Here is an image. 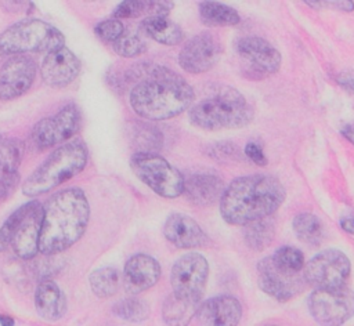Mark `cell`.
<instances>
[{"label": "cell", "mask_w": 354, "mask_h": 326, "mask_svg": "<svg viewBox=\"0 0 354 326\" xmlns=\"http://www.w3.org/2000/svg\"><path fill=\"white\" fill-rule=\"evenodd\" d=\"M133 83L129 94L136 115L148 120H167L192 106L195 93L177 72L156 64H137L124 72L123 84Z\"/></svg>", "instance_id": "1"}, {"label": "cell", "mask_w": 354, "mask_h": 326, "mask_svg": "<svg viewBox=\"0 0 354 326\" xmlns=\"http://www.w3.org/2000/svg\"><path fill=\"white\" fill-rule=\"evenodd\" d=\"M90 204L80 188H66L51 195L43 204L39 251L54 256L75 245L86 232Z\"/></svg>", "instance_id": "2"}, {"label": "cell", "mask_w": 354, "mask_h": 326, "mask_svg": "<svg viewBox=\"0 0 354 326\" xmlns=\"http://www.w3.org/2000/svg\"><path fill=\"white\" fill-rule=\"evenodd\" d=\"M285 196L283 185L274 175H242L225 186L220 199V214L227 224L248 225L274 214Z\"/></svg>", "instance_id": "3"}, {"label": "cell", "mask_w": 354, "mask_h": 326, "mask_svg": "<svg viewBox=\"0 0 354 326\" xmlns=\"http://www.w3.org/2000/svg\"><path fill=\"white\" fill-rule=\"evenodd\" d=\"M189 122L202 130L239 128L253 119V108L234 87L216 86L188 111Z\"/></svg>", "instance_id": "4"}, {"label": "cell", "mask_w": 354, "mask_h": 326, "mask_svg": "<svg viewBox=\"0 0 354 326\" xmlns=\"http://www.w3.org/2000/svg\"><path fill=\"white\" fill-rule=\"evenodd\" d=\"M88 149L84 141L73 138L55 148L22 182L25 196H37L55 189L86 167Z\"/></svg>", "instance_id": "5"}, {"label": "cell", "mask_w": 354, "mask_h": 326, "mask_svg": "<svg viewBox=\"0 0 354 326\" xmlns=\"http://www.w3.org/2000/svg\"><path fill=\"white\" fill-rule=\"evenodd\" d=\"M65 46V37L55 26L36 18H26L0 33V51L18 55L26 52H51Z\"/></svg>", "instance_id": "6"}, {"label": "cell", "mask_w": 354, "mask_h": 326, "mask_svg": "<svg viewBox=\"0 0 354 326\" xmlns=\"http://www.w3.org/2000/svg\"><path fill=\"white\" fill-rule=\"evenodd\" d=\"M134 175L162 198L173 199L184 193V175L158 153L134 152L130 157Z\"/></svg>", "instance_id": "7"}, {"label": "cell", "mask_w": 354, "mask_h": 326, "mask_svg": "<svg viewBox=\"0 0 354 326\" xmlns=\"http://www.w3.org/2000/svg\"><path fill=\"white\" fill-rule=\"evenodd\" d=\"M209 276L207 260L195 251L181 256L171 267V293L185 301L199 304Z\"/></svg>", "instance_id": "8"}, {"label": "cell", "mask_w": 354, "mask_h": 326, "mask_svg": "<svg viewBox=\"0 0 354 326\" xmlns=\"http://www.w3.org/2000/svg\"><path fill=\"white\" fill-rule=\"evenodd\" d=\"M313 318L324 326H342L354 316V290L347 286L315 289L308 297Z\"/></svg>", "instance_id": "9"}, {"label": "cell", "mask_w": 354, "mask_h": 326, "mask_svg": "<svg viewBox=\"0 0 354 326\" xmlns=\"http://www.w3.org/2000/svg\"><path fill=\"white\" fill-rule=\"evenodd\" d=\"M351 264L337 249H326L315 254L303 269V276L315 289H336L346 286Z\"/></svg>", "instance_id": "10"}, {"label": "cell", "mask_w": 354, "mask_h": 326, "mask_svg": "<svg viewBox=\"0 0 354 326\" xmlns=\"http://www.w3.org/2000/svg\"><path fill=\"white\" fill-rule=\"evenodd\" d=\"M80 126V109L75 104H68L55 115L39 120L32 127L30 138L39 149H47L72 138Z\"/></svg>", "instance_id": "11"}, {"label": "cell", "mask_w": 354, "mask_h": 326, "mask_svg": "<svg viewBox=\"0 0 354 326\" xmlns=\"http://www.w3.org/2000/svg\"><path fill=\"white\" fill-rule=\"evenodd\" d=\"M223 52L218 37L209 30L191 37L178 54L180 66L188 73H203L212 69Z\"/></svg>", "instance_id": "12"}, {"label": "cell", "mask_w": 354, "mask_h": 326, "mask_svg": "<svg viewBox=\"0 0 354 326\" xmlns=\"http://www.w3.org/2000/svg\"><path fill=\"white\" fill-rule=\"evenodd\" d=\"M236 50L241 59L246 64V73H252L253 79H257L256 75L260 77V75L275 73L281 68V52L263 37H242L236 43Z\"/></svg>", "instance_id": "13"}, {"label": "cell", "mask_w": 354, "mask_h": 326, "mask_svg": "<svg viewBox=\"0 0 354 326\" xmlns=\"http://www.w3.org/2000/svg\"><path fill=\"white\" fill-rule=\"evenodd\" d=\"M37 66L25 54L11 55L0 69V101H12L25 94L35 82Z\"/></svg>", "instance_id": "14"}, {"label": "cell", "mask_w": 354, "mask_h": 326, "mask_svg": "<svg viewBox=\"0 0 354 326\" xmlns=\"http://www.w3.org/2000/svg\"><path fill=\"white\" fill-rule=\"evenodd\" d=\"M257 275L260 289L278 301H288L293 298L304 289L307 283L303 272L289 275L278 269L272 262L271 256L259 261Z\"/></svg>", "instance_id": "15"}, {"label": "cell", "mask_w": 354, "mask_h": 326, "mask_svg": "<svg viewBox=\"0 0 354 326\" xmlns=\"http://www.w3.org/2000/svg\"><path fill=\"white\" fill-rule=\"evenodd\" d=\"M80 68L79 58L64 46L46 54L40 65V76L47 86L62 88L79 76Z\"/></svg>", "instance_id": "16"}, {"label": "cell", "mask_w": 354, "mask_h": 326, "mask_svg": "<svg viewBox=\"0 0 354 326\" xmlns=\"http://www.w3.org/2000/svg\"><path fill=\"white\" fill-rule=\"evenodd\" d=\"M196 318L201 326H238L242 305L234 296H216L199 304Z\"/></svg>", "instance_id": "17"}, {"label": "cell", "mask_w": 354, "mask_h": 326, "mask_svg": "<svg viewBox=\"0 0 354 326\" xmlns=\"http://www.w3.org/2000/svg\"><path fill=\"white\" fill-rule=\"evenodd\" d=\"M162 274L160 264L148 254L131 256L124 264L123 286L130 294H137L155 286Z\"/></svg>", "instance_id": "18"}, {"label": "cell", "mask_w": 354, "mask_h": 326, "mask_svg": "<svg viewBox=\"0 0 354 326\" xmlns=\"http://www.w3.org/2000/svg\"><path fill=\"white\" fill-rule=\"evenodd\" d=\"M24 153L25 144L19 138H0V202L12 193L19 181L18 169Z\"/></svg>", "instance_id": "19"}, {"label": "cell", "mask_w": 354, "mask_h": 326, "mask_svg": "<svg viewBox=\"0 0 354 326\" xmlns=\"http://www.w3.org/2000/svg\"><path fill=\"white\" fill-rule=\"evenodd\" d=\"M165 238L178 249H195L206 243L207 236L201 225L189 215L171 213L163 225Z\"/></svg>", "instance_id": "20"}, {"label": "cell", "mask_w": 354, "mask_h": 326, "mask_svg": "<svg viewBox=\"0 0 354 326\" xmlns=\"http://www.w3.org/2000/svg\"><path fill=\"white\" fill-rule=\"evenodd\" d=\"M43 220V204L37 200H32V206L22 220L14 239V253L22 260L33 258L39 251V239Z\"/></svg>", "instance_id": "21"}, {"label": "cell", "mask_w": 354, "mask_h": 326, "mask_svg": "<svg viewBox=\"0 0 354 326\" xmlns=\"http://www.w3.org/2000/svg\"><path fill=\"white\" fill-rule=\"evenodd\" d=\"M224 191V181L214 173H192L184 178V195L191 203L198 206L220 202Z\"/></svg>", "instance_id": "22"}, {"label": "cell", "mask_w": 354, "mask_h": 326, "mask_svg": "<svg viewBox=\"0 0 354 326\" xmlns=\"http://www.w3.org/2000/svg\"><path fill=\"white\" fill-rule=\"evenodd\" d=\"M35 308L37 315L47 320H59L66 312V297L51 279L41 280L35 291Z\"/></svg>", "instance_id": "23"}, {"label": "cell", "mask_w": 354, "mask_h": 326, "mask_svg": "<svg viewBox=\"0 0 354 326\" xmlns=\"http://www.w3.org/2000/svg\"><path fill=\"white\" fill-rule=\"evenodd\" d=\"M140 30L165 46H177L184 39L181 28L167 17H147L141 21Z\"/></svg>", "instance_id": "24"}, {"label": "cell", "mask_w": 354, "mask_h": 326, "mask_svg": "<svg viewBox=\"0 0 354 326\" xmlns=\"http://www.w3.org/2000/svg\"><path fill=\"white\" fill-rule=\"evenodd\" d=\"M129 130L130 144L136 149V152L155 153V151L160 149L163 145V134L153 124L134 122L131 123Z\"/></svg>", "instance_id": "25"}, {"label": "cell", "mask_w": 354, "mask_h": 326, "mask_svg": "<svg viewBox=\"0 0 354 326\" xmlns=\"http://www.w3.org/2000/svg\"><path fill=\"white\" fill-rule=\"evenodd\" d=\"M198 307L199 304L181 300L170 293L163 303L162 316L167 326H188L196 315Z\"/></svg>", "instance_id": "26"}, {"label": "cell", "mask_w": 354, "mask_h": 326, "mask_svg": "<svg viewBox=\"0 0 354 326\" xmlns=\"http://www.w3.org/2000/svg\"><path fill=\"white\" fill-rule=\"evenodd\" d=\"M199 17L207 26H232L241 21L235 8L218 1L199 3Z\"/></svg>", "instance_id": "27"}, {"label": "cell", "mask_w": 354, "mask_h": 326, "mask_svg": "<svg viewBox=\"0 0 354 326\" xmlns=\"http://www.w3.org/2000/svg\"><path fill=\"white\" fill-rule=\"evenodd\" d=\"M293 232L303 243L319 246L324 240V225L313 213H300L293 218Z\"/></svg>", "instance_id": "28"}, {"label": "cell", "mask_w": 354, "mask_h": 326, "mask_svg": "<svg viewBox=\"0 0 354 326\" xmlns=\"http://www.w3.org/2000/svg\"><path fill=\"white\" fill-rule=\"evenodd\" d=\"M245 242L253 250H263L272 242L275 236V222L272 218L266 217L245 225Z\"/></svg>", "instance_id": "29"}, {"label": "cell", "mask_w": 354, "mask_h": 326, "mask_svg": "<svg viewBox=\"0 0 354 326\" xmlns=\"http://www.w3.org/2000/svg\"><path fill=\"white\" fill-rule=\"evenodd\" d=\"M120 275L116 268L113 267H102L91 271L88 275L90 289L94 296L100 298H109L112 297L119 286Z\"/></svg>", "instance_id": "30"}, {"label": "cell", "mask_w": 354, "mask_h": 326, "mask_svg": "<svg viewBox=\"0 0 354 326\" xmlns=\"http://www.w3.org/2000/svg\"><path fill=\"white\" fill-rule=\"evenodd\" d=\"M112 312L127 322L140 323L149 318L151 308L148 303L138 297H126L113 304Z\"/></svg>", "instance_id": "31"}, {"label": "cell", "mask_w": 354, "mask_h": 326, "mask_svg": "<svg viewBox=\"0 0 354 326\" xmlns=\"http://www.w3.org/2000/svg\"><path fill=\"white\" fill-rule=\"evenodd\" d=\"M272 262L278 269L289 275L301 274L304 269V256L303 253L292 246H282L271 256Z\"/></svg>", "instance_id": "32"}, {"label": "cell", "mask_w": 354, "mask_h": 326, "mask_svg": "<svg viewBox=\"0 0 354 326\" xmlns=\"http://www.w3.org/2000/svg\"><path fill=\"white\" fill-rule=\"evenodd\" d=\"M113 51L123 58H134L147 51V43L138 33L133 30H124L123 35L112 43Z\"/></svg>", "instance_id": "33"}, {"label": "cell", "mask_w": 354, "mask_h": 326, "mask_svg": "<svg viewBox=\"0 0 354 326\" xmlns=\"http://www.w3.org/2000/svg\"><path fill=\"white\" fill-rule=\"evenodd\" d=\"M30 206H32V202L24 203L17 210H14L8 215V218L3 222V225L0 227V251H4L8 246H11L12 239H14L22 220L28 214Z\"/></svg>", "instance_id": "34"}, {"label": "cell", "mask_w": 354, "mask_h": 326, "mask_svg": "<svg viewBox=\"0 0 354 326\" xmlns=\"http://www.w3.org/2000/svg\"><path fill=\"white\" fill-rule=\"evenodd\" d=\"M149 15V4L144 0H127L122 1L113 11L112 17L116 19L120 18H138Z\"/></svg>", "instance_id": "35"}, {"label": "cell", "mask_w": 354, "mask_h": 326, "mask_svg": "<svg viewBox=\"0 0 354 326\" xmlns=\"http://www.w3.org/2000/svg\"><path fill=\"white\" fill-rule=\"evenodd\" d=\"M97 37L105 43H115L124 32V26L120 19L108 18L98 22L94 28Z\"/></svg>", "instance_id": "36"}, {"label": "cell", "mask_w": 354, "mask_h": 326, "mask_svg": "<svg viewBox=\"0 0 354 326\" xmlns=\"http://www.w3.org/2000/svg\"><path fill=\"white\" fill-rule=\"evenodd\" d=\"M243 152H245L246 157L250 159L254 164L261 166V167L267 164V157H266V155H264V152H263V148H261L257 142H254V141L248 142V144L245 145Z\"/></svg>", "instance_id": "37"}, {"label": "cell", "mask_w": 354, "mask_h": 326, "mask_svg": "<svg viewBox=\"0 0 354 326\" xmlns=\"http://www.w3.org/2000/svg\"><path fill=\"white\" fill-rule=\"evenodd\" d=\"M210 152L213 156H217V157L234 156L238 152V148L231 142H218L210 148Z\"/></svg>", "instance_id": "38"}, {"label": "cell", "mask_w": 354, "mask_h": 326, "mask_svg": "<svg viewBox=\"0 0 354 326\" xmlns=\"http://www.w3.org/2000/svg\"><path fill=\"white\" fill-rule=\"evenodd\" d=\"M337 84L346 90L348 94H354V73L353 72H342L336 77Z\"/></svg>", "instance_id": "39"}, {"label": "cell", "mask_w": 354, "mask_h": 326, "mask_svg": "<svg viewBox=\"0 0 354 326\" xmlns=\"http://www.w3.org/2000/svg\"><path fill=\"white\" fill-rule=\"evenodd\" d=\"M340 134L354 145V124L353 123H348V124H344L340 130Z\"/></svg>", "instance_id": "40"}, {"label": "cell", "mask_w": 354, "mask_h": 326, "mask_svg": "<svg viewBox=\"0 0 354 326\" xmlns=\"http://www.w3.org/2000/svg\"><path fill=\"white\" fill-rule=\"evenodd\" d=\"M328 4H332L333 7L343 10V11H353L354 10V3L350 0H339V1H328Z\"/></svg>", "instance_id": "41"}, {"label": "cell", "mask_w": 354, "mask_h": 326, "mask_svg": "<svg viewBox=\"0 0 354 326\" xmlns=\"http://www.w3.org/2000/svg\"><path fill=\"white\" fill-rule=\"evenodd\" d=\"M340 227L343 231H346L350 235H354V218L353 217H346L340 221Z\"/></svg>", "instance_id": "42"}, {"label": "cell", "mask_w": 354, "mask_h": 326, "mask_svg": "<svg viewBox=\"0 0 354 326\" xmlns=\"http://www.w3.org/2000/svg\"><path fill=\"white\" fill-rule=\"evenodd\" d=\"M14 318L10 315H1L0 314V326H14Z\"/></svg>", "instance_id": "43"}, {"label": "cell", "mask_w": 354, "mask_h": 326, "mask_svg": "<svg viewBox=\"0 0 354 326\" xmlns=\"http://www.w3.org/2000/svg\"><path fill=\"white\" fill-rule=\"evenodd\" d=\"M0 138H1V134H0Z\"/></svg>", "instance_id": "44"}]
</instances>
